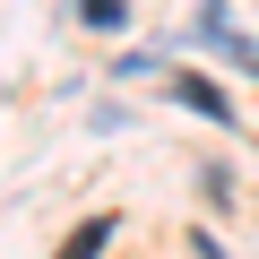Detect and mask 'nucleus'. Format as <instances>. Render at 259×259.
<instances>
[{"label": "nucleus", "instance_id": "nucleus-3", "mask_svg": "<svg viewBox=\"0 0 259 259\" xmlns=\"http://www.w3.org/2000/svg\"><path fill=\"white\" fill-rule=\"evenodd\" d=\"M78 18L87 26H121V0H78Z\"/></svg>", "mask_w": 259, "mask_h": 259}, {"label": "nucleus", "instance_id": "nucleus-2", "mask_svg": "<svg viewBox=\"0 0 259 259\" xmlns=\"http://www.w3.org/2000/svg\"><path fill=\"white\" fill-rule=\"evenodd\" d=\"M104 242H112V216H87V225H78L52 259H104Z\"/></svg>", "mask_w": 259, "mask_h": 259}, {"label": "nucleus", "instance_id": "nucleus-1", "mask_svg": "<svg viewBox=\"0 0 259 259\" xmlns=\"http://www.w3.org/2000/svg\"><path fill=\"white\" fill-rule=\"evenodd\" d=\"M173 104H190V112H207V121H233L225 87H207V78H173Z\"/></svg>", "mask_w": 259, "mask_h": 259}]
</instances>
